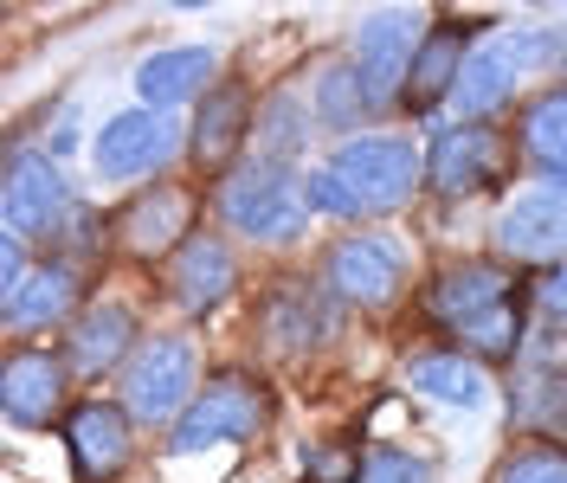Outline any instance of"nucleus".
Returning <instances> with one entry per match:
<instances>
[{"label": "nucleus", "instance_id": "nucleus-5", "mask_svg": "<svg viewBox=\"0 0 567 483\" xmlns=\"http://www.w3.org/2000/svg\"><path fill=\"white\" fill-rule=\"evenodd\" d=\"M187 407H194V342L148 336L123 368V413L142 425H181Z\"/></svg>", "mask_w": 567, "mask_h": 483}, {"label": "nucleus", "instance_id": "nucleus-26", "mask_svg": "<svg viewBox=\"0 0 567 483\" xmlns=\"http://www.w3.org/2000/svg\"><path fill=\"white\" fill-rule=\"evenodd\" d=\"M516 419H523V425H542V432H561V439H567V374L535 368V374L516 380Z\"/></svg>", "mask_w": 567, "mask_h": 483}, {"label": "nucleus", "instance_id": "nucleus-13", "mask_svg": "<svg viewBox=\"0 0 567 483\" xmlns=\"http://www.w3.org/2000/svg\"><path fill=\"white\" fill-rule=\"evenodd\" d=\"M496 162H503V136H496L491 123H458V130H445V136L432 142L425 181L439 194H477V187L496 181Z\"/></svg>", "mask_w": 567, "mask_h": 483}, {"label": "nucleus", "instance_id": "nucleus-30", "mask_svg": "<svg viewBox=\"0 0 567 483\" xmlns=\"http://www.w3.org/2000/svg\"><path fill=\"white\" fill-rule=\"evenodd\" d=\"M354 451L349 445H322L317 458H310V483H354Z\"/></svg>", "mask_w": 567, "mask_h": 483}, {"label": "nucleus", "instance_id": "nucleus-22", "mask_svg": "<svg viewBox=\"0 0 567 483\" xmlns=\"http://www.w3.org/2000/svg\"><path fill=\"white\" fill-rule=\"evenodd\" d=\"M406 380H413V393L439 400V407H458V413H477V407H491V380H484V368H477L471 354H452V348H439V354H420Z\"/></svg>", "mask_w": 567, "mask_h": 483}, {"label": "nucleus", "instance_id": "nucleus-33", "mask_svg": "<svg viewBox=\"0 0 567 483\" xmlns=\"http://www.w3.org/2000/svg\"><path fill=\"white\" fill-rule=\"evenodd\" d=\"M561 71H567V39H561Z\"/></svg>", "mask_w": 567, "mask_h": 483}, {"label": "nucleus", "instance_id": "nucleus-1", "mask_svg": "<svg viewBox=\"0 0 567 483\" xmlns=\"http://www.w3.org/2000/svg\"><path fill=\"white\" fill-rule=\"evenodd\" d=\"M420 187V148L406 136H354L336 148L317 174H310V207L336 213V219H361V213H393L413 201Z\"/></svg>", "mask_w": 567, "mask_h": 483}, {"label": "nucleus", "instance_id": "nucleus-23", "mask_svg": "<svg viewBox=\"0 0 567 483\" xmlns=\"http://www.w3.org/2000/svg\"><path fill=\"white\" fill-rule=\"evenodd\" d=\"M464 33L452 27H439V33H425L420 59L406 71V91H400V104L406 110H432V104H452V91H458V71H464Z\"/></svg>", "mask_w": 567, "mask_h": 483}, {"label": "nucleus", "instance_id": "nucleus-3", "mask_svg": "<svg viewBox=\"0 0 567 483\" xmlns=\"http://www.w3.org/2000/svg\"><path fill=\"white\" fill-rule=\"evenodd\" d=\"M213 207L239 239H258V245H290L317 213L310 207V181H297L290 162H265V155H251V162L226 174Z\"/></svg>", "mask_w": 567, "mask_h": 483}, {"label": "nucleus", "instance_id": "nucleus-27", "mask_svg": "<svg viewBox=\"0 0 567 483\" xmlns=\"http://www.w3.org/2000/svg\"><path fill=\"white\" fill-rule=\"evenodd\" d=\"M354 483H432V464L413 458V451H400V445H381V451H361Z\"/></svg>", "mask_w": 567, "mask_h": 483}, {"label": "nucleus", "instance_id": "nucleus-10", "mask_svg": "<svg viewBox=\"0 0 567 483\" xmlns=\"http://www.w3.org/2000/svg\"><path fill=\"white\" fill-rule=\"evenodd\" d=\"M194 239V194L187 187H148L116 213V245L130 258H175Z\"/></svg>", "mask_w": 567, "mask_h": 483}, {"label": "nucleus", "instance_id": "nucleus-9", "mask_svg": "<svg viewBox=\"0 0 567 483\" xmlns=\"http://www.w3.org/2000/svg\"><path fill=\"white\" fill-rule=\"evenodd\" d=\"M175 155V123L162 110H123L110 116L97 142H91V162L104 181H136V174H155Z\"/></svg>", "mask_w": 567, "mask_h": 483}, {"label": "nucleus", "instance_id": "nucleus-7", "mask_svg": "<svg viewBox=\"0 0 567 483\" xmlns=\"http://www.w3.org/2000/svg\"><path fill=\"white\" fill-rule=\"evenodd\" d=\"M0 213L13 239H52L71 213V187L65 174L52 168L45 155H13L7 181H0Z\"/></svg>", "mask_w": 567, "mask_h": 483}, {"label": "nucleus", "instance_id": "nucleus-24", "mask_svg": "<svg viewBox=\"0 0 567 483\" xmlns=\"http://www.w3.org/2000/svg\"><path fill=\"white\" fill-rule=\"evenodd\" d=\"M516 142H523V155H529L535 168L561 174L567 168V91L535 97V104L523 110V130H516Z\"/></svg>", "mask_w": 567, "mask_h": 483}, {"label": "nucleus", "instance_id": "nucleus-14", "mask_svg": "<svg viewBox=\"0 0 567 483\" xmlns=\"http://www.w3.org/2000/svg\"><path fill=\"white\" fill-rule=\"evenodd\" d=\"M65 451L78 458V477H91V483L123 477V464H130V413H123V407H110V400L71 407Z\"/></svg>", "mask_w": 567, "mask_h": 483}, {"label": "nucleus", "instance_id": "nucleus-21", "mask_svg": "<svg viewBox=\"0 0 567 483\" xmlns=\"http://www.w3.org/2000/svg\"><path fill=\"white\" fill-rule=\"evenodd\" d=\"M71 304H78L71 265H33V271L7 290V329L27 336V329H45V322H65Z\"/></svg>", "mask_w": 567, "mask_h": 483}, {"label": "nucleus", "instance_id": "nucleus-15", "mask_svg": "<svg viewBox=\"0 0 567 483\" xmlns=\"http://www.w3.org/2000/svg\"><path fill=\"white\" fill-rule=\"evenodd\" d=\"M65 361H52V354H39V348H20V354H7V368H0V407L13 425H45V419H59L65 407Z\"/></svg>", "mask_w": 567, "mask_h": 483}, {"label": "nucleus", "instance_id": "nucleus-32", "mask_svg": "<svg viewBox=\"0 0 567 483\" xmlns=\"http://www.w3.org/2000/svg\"><path fill=\"white\" fill-rule=\"evenodd\" d=\"M555 194H561V201H567V168H561V174H555Z\"/></svg>", "mask_w": 567, "mask_h": 483}, {"label": "nucleus", "instance_id": "nucleus-2", "mask_svg": "<svg viewBox=\"0 0 567 483\" xmlns=\"http://www.w3.org/2000/svg\"><path fill=\"white\" fill-rule=\"evenodd\" d=\"M425 316L484 361H509L523 342V297L503 265H452L445 277H432Z\"/></svg>", "mask_w": 567, "mask_h": 483}, {"label": "nucleus", "instance_id": "nucleus-6", "mask_svg": "<svg viewBox=\"0 0 567 483\" xmlns=\"http://www.w3.org/2000/svg\"><path fill=\"white\" fill-rule=\"evenodd\" d=\"M420 45H425V13L420 7H388V13H374V20H361V33H354V71H361L374 110L400 104Z\"/></svg>", "mask_w": 567, "mask_h": 483}, {"label": "nucleus", "instance_id": "nucleus-31", "mask_svg": "<svg viewBox=\"0 0 567 483\" xmlns=\"http://www.w3.org/2000/svg\"><path fill=\"white\" fill-rule=\"evenodd\" d=\"M542 310L555 316V322H567V258H561L548 277H542Z\"/></svg>", "mask_w": 567, "mask_h": 483}, {"label": "nucleus", "instance_id": "nucleus-18", "mask_svg": "<svg viewBox=\"0 0 567 483\" xmlns=\"http://www.w3.org/2000/svg\"><path fill=\"white\" fill-rule=\"evenodd\" d=\"M322 336H329V316H322V304L303 290V284L271 290V304L258 310V342H265V354H278V361L310 354Z\"/></svg>", "mask_w": 567, "mask_h": 483}, {"label": "nucleus", "instance_id": "nucleus-20", "mask_svg": "<svg viewBox=\"0 0 567 483\" xmlns=\"http://www.w3.org/2000/svg\"><path fill=\"white\" fill-rule=\"evenodd\" d=\"M213 78V52L207 45H168V52H148L136 65V97L142 110H168V104H187V97H200Z\"/></svg>", "mask_w": 567, "mask_h": 483}, {"label": "nucleus", "instance_id": "nucleus-19", "mask_svg": "<svg viewBox=\"0 0 567 483\" xmlns=\"http://www.w3.org/2000/svg\"><path fill=\"white\" fill-rule=\"evenodd\" d=\"M516 71H523L516 52H503V45H471V59H464V71H458V91H452L458 123H491L496 110L516 97Z\"/></svg>", "mask_w": 567, "mask_h": 483}, {"label": "nucleus", "instance_id": "nucleus-4", "mask_svg": "<svg viewBox=\"0 0 567 483\" xmlns=\"http://www.w3.org/2000/svg\"><path fill=\"white\" fill-rule=\"evenodd\" d=\"M265 419H271V393L251 374L226 368V374H213L194 393V407L181 413V425L168 432V445H175V458H194V451H207V445H239V439H258L265 432Z\"/></svg>", "mask_w": 567, "mask_h": 483}, {"label": "nucleus", "instance_id": "nucleus-28", "mask_svg": "<svg viewBox=\"0 0 567 483\" xmlns=\"http://www.w3.org/2000/svg\"><path fill=\"white\" fill-rule=\"evenodd\" d=\"M297 91H278L271 104H265V162H284L290 148H303V130H310V116H297L290 104Z\"/></svg>", "mask_w": 567, "mask_h": 483}, {"label": "nucleus", "instance_id": "nucleus-29", "mask_svg": "<svg viewBox=\"0 0 567 483\" xmlns=\"http://www.w3.org/2000/svg\"><path fill=\"white\" fill-rule=\"evenodd\" d=\"M503 483H567V445H529L503 464Z\"/></svg>", "mask_w": 567, "mask_h": 483}, {"label": "nucleus", "instance_id": "nucleus-11", "mask_svg": "<svg viewBox=\"0 0 567 483\" xmlns=\"http://www.w3.org/2000/svg\"><path fill=\"white\" fill-rule=\"evenodd\" d=\"M400 245L388 233H354L329 251V284H336V297L354 304V310H381L393 304V290H400Z\"/></svg>", "mask_w": 567, "mask_h": 483}, {"label": "nucleus", "instance_id": "nucleus-16", "mask_svg": "<svg viewBox=\"0 0 567 483\" xmlns=\"http://www.w3.org/2000/svg\"><path fill=\"white\" fill-rule=\"evenodd\" d=\"M233 284H239V265H233V251L219 239H187L168 258V297H175L187 316H207V310H219L226 297H233Z\"/></svg>", "mask_w": 567, "mask_h": 483}, {"label": "nucleus", "instance_id": "nucleus-12", "mask_svg": "<svg viewBox=\"0 0 567 483\" xmlns=\"http://www.w3.org/2000/svg\"><path fill=\"white\" fill-rule=\"evenodd\" d=\"M136 316L123 310V304H91V310L71 316L65 329V368L71 374H110V368H130V354H136Z\"/></svg>", "mask_w": 567, "mask_h": 483}, {"label": "nucleus", "instance_id": "nucleus-8", "mask_svg": "<svg viewBox=\"0 0 567 483\" xmlns=\"http://www.w3.org/2000/svg\"><path fill=\"white\" fill-rule=\"evenodd\" d=\"M496 251L516 258V265H561L567 258V201L555 187H535L516 194L509 207L496 213Z\"/></svg>", "mask_w": 567, "mask_h": 483}, {"label": "nucleus", "instance_id": "nucleus-17", "mask_svg": "<svg viewBox=\"0 0 567 483\" xmlns=\"http://www.w3.org/2000/svg\"><path fill=\"white\" fill-rule=\"evenodd\" d=\"M246 136H251V91L246 84H219V91H207L200 97V116H194V162L200 168H226L233 174V155L246 148Z\"/></svg>", "mask_w": 567, "mask_h": 483}, {"label": "nucleus", "instance_id": "nucleus-25", "mask_svg": "<svg viewBox=\"0 0 567 483\" xmlns=\"http://www.w3.org/2000/svg\"><path fill=\"white\" fill-rule=\"evenodd\" d=\"M368 110H374V97H368V84H361L354 59H342V65H329L317 78V116L329 123V130H354Z\"/></svg>", "mask_w": 567, "mask_h": 483}]
</instances>
